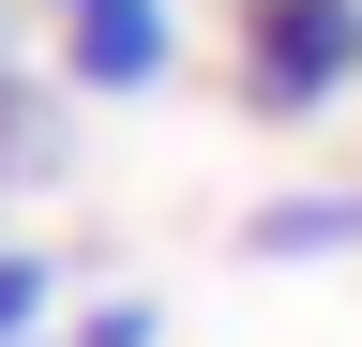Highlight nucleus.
<instances>
[{
  "instance_id": "1",
  "label": "nucleus",
  "mask_w": 362,
  "mask_h": 347,
  "mask_svg": "<svg viewBox=\"0 0 362 347\" xmlns=\"http://www.w3.org/2000/svg\"><path fill=\"white\" fill-rule=\"evenodd\" d=\"M226 91H242L257 121H332L362 91V0H242Z\"/></svg>"
},
{
  "instance_id": "2",
  "label": "nucleus",
  "mask_w": 362,
  "mask_h": 347,
  "mask_svg": "<svg viewBox=\"0 0 362 347\" xmlns=\"http://www.w3.org/2000/svg\"><path fill=\"white\" fill-rule=\"evenodd\" d=\"M45 30H61L76 106H151L181 76V0H45Z\"/></svg>"
},
{
  "instance_id": "3",
  "label": "nucleus",
  "mask_w": 362,
  "mask_h": 347,
  "mask_svg": "<svg viewBox=\"0 0 362 347\" xmlns=\"http://www.w3.org/2000/svg\"><path fill=\"white\" fill-rule=\"evenodd\" d=\"M242 257H257V272H317V257H362V182L257 196V211H242Z\"/></svg>"
},
{
  "instance_id": "4",
  "label": "nucleus",
  "mask_w": 362,
  "mask_h": 347,
  "mask_svg": "<svg viewBox=\"0 0 362 347\" xmlns=\"http://www.w3.org/2000/svg\"><path fill=\"white\" fill-rule=\"evenodd\" d=\"M61 166H76V91L61 76H0V196L61 182Z\"/></svg>"
},
{
  "instance_id": "5",
  "label": "nucleus",
  "mask_w": 362,
  "mask_h": 347,
  "mask_svg": "<svg viewBox=\"0 0 362 347\" xmlns=\"http://www.w3.org/2000/svg\"><path fill=\"white\" fill-rule=\"evenodd\" d=\"M45 332H61V257L0 242V347H45Z\"/></svg>"
},
{
  "instance_id": "6",
  "label": "nucleus",
  "mask_w": 362,
  "mask_h": 347,
  "mask_svg": "<svg viewBox=\"0 0 362 347\" xmlns=\"http://www.w3.org/2000/svg\"><path fill=\"white\" fill-rule=\"evenodd\" d=\"M61 347H166V317H151V302H76V317H61Z\"/></svg>"
},
{
  "instance_id": "7",
  "label": "nucleus",
  "mask_w": 362,
  "mask_h": 347,
  "mask_svg": "<svg viewBox=\"0 0 362 347\" xmlns=\"http://www.w3.org/2000/svg\"><path fill=\"white\" fill-rule=\"evenodd\" d=\"M0 76H16V16H0Z\"/></svg>"
}]
</instances>
